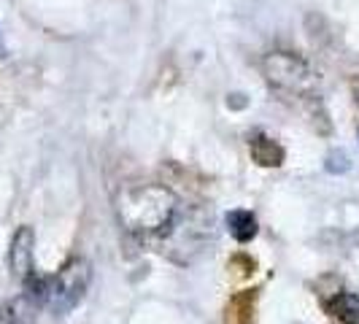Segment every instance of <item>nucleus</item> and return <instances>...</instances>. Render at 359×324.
Wrapping results in <instances>:
<instances>
[{
  "instance_id": "obj_1",
  "label": "nucleus",
  "mask_w": 359,
  "mask_h": 324,
  "mask_svg": "<svg viewBox=\"0 0 359 324\" xmlns=\"http://www.w3.org/2000/svg\"><path fill=\"white\" fill-rule=\"evenodd\" d=\"M119 219L130 233L151 235L173 224L179 200L165 187H135L119 198Z\"/></svg>"
},
{
  "instance_id": "obj_2",
  "label": "nucleus",
  "mask_w": 359,
  "mask_h": 324,
  "mask_svg": "<svg viewBox=\"0 0 359 324\" xmlns=\"http://www.w3.org/2000/svg\"><path fill=\"white\" fill-rule=\"evenodd\" d=\"M92 278V268L87 259H73L57 276L49 278V289H46V303L43 306L52 308V313H68L81 303V297L87 295Z\"/></svg>"
},
{
  "instance_id": "obj_3",
  "label": "nucleus",
  "mask_w": 359,
  "mask_h": 324,
  "mask_svg": "<svg viewBox=\"0 0 359 324\" xmlns=\"http://www.w3.org/2000/svg\"><path fill=\"white\" fill-rule=\"evenodd\" d=\"M33 243H36V235L30 227H19L14 241H11V252H8V265L11 273L17 276L19 281H27L36 270H33Z\"/></svg>"
},
{
  "instance_id": "obj_4",
  "label": "nucleus",
  "mask_w": 359,
  "mask_h": 324,
  "mask_svg": "<svg viewBox=\"0 0 359 324\" xmlns=\"http://www.w3.org/2000/svg\"><path fill=\"white\" fill-rule=\"evenodd\" d=\"M38 303L25 292L0 306V324H36Z\"/></svg>"
},
{
  "instance_id": "obj_5",
  "label": "nucleus",
  "mask_w": 359,
  "mask_h": 324,
  "mask_svg": "<svg viewBox=\"0 0 359 324\" xmlns=\"http://www.w3.org/2000/svg\"><path fill=\"white\" fill-rule=\"evenodd\" d=\"M249 149H252L254 162H259L265 168H276V165H281V160H284V149L276 144V141L265 138V135H254L252 141H249Z\"/></svg>"
},
{
  "instance_id": "obj_6",
  "label": "nucleus",
  "mask_w": 359,
  "mask_h": 324,
  "mask_svg": "<svg viewBox=\"0 0 359 324\" xmlns=\"http://www.w3.org/2000/svg\"><path fill=\"white\" fill-rule=\"evenodd\" d=\"M327 308H330V313H332L341 324H359V297L357 295L343 292V295H338Z\"/></svg>"
},
{
  "instance_id": "obj_7",
  "label": "nucleus",
  "mask_w": 359,
  "mask_h": 324,
  "mask_svg": "<svg viewBox=\"0 0 359 324\" xmlns=\"http://www.w3.org/2000/svg\"><path fill=\"white\" fill-rule=\"evenodd\" d=\"M227 227L238 243H249L257 235V219L249 211H230L227 214Z\"/></svg>"
},
{
  "instance_id": "obj_8",
  "label": "nucleus",
  "mask_w": 359,
  "mask_h": 324,
  "mask_svg": "<svg viewBox=\"0 0 359 324\" xmlns=\"http://www.w3.org/2000/svg\"><path fill=\"white\" fill-rule=\"evenodd\" d=\"M357 100H359V87H357Z\"/></svg>"
}]
</instances>
